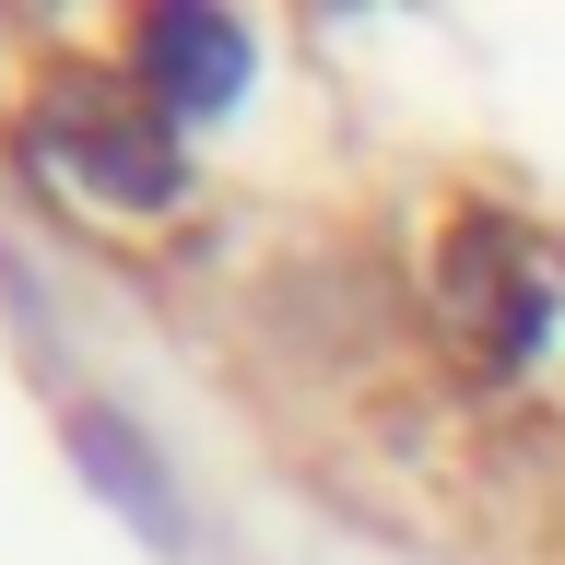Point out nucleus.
<instances>
[{"label": "nucleus", "mask_w": 565, "mask_h": 565, "mask_svg": "<svg viewBox=\"0 0 565 565\" xmlns=\"http://www.w3.org/2000/svg\"><path fill=\"white\" fill-rule=\"evenodd\" d=\"M35 189H60L71 212H177L189 201V130L141 95L130 71H47L12 118Z\"/></svg>", "instance_id": "f257e3e1"}, {"label": "nucleus", "mask_w": 565, "mask_h": 565, "mask_svg": "<svg viewBox=\"0 0 565 565\" xmlns=\"http://www.w3.org/2000/svg\"><path fill=\"white\" fill-rule=\"evenodd\" d=\"M247 71H259V35H247L236 12H212V0H166V12L130 24V83L166 106L177 130L224 118V106L247 95Z\"/></svg>", "instance_id": "f03ea898"}, {"label": "nucleus", "mask_w": 565, "mask_h": 565, "mask_svg": "<svg viewBox=\"0 0 565 565\" xmlns=\"http://www.w3.org/2000/svg\"><path fill=\"white\" fill-rule=\"evenodd\" d=\"M60 448H71V471H83V494H95L106 519H130L141 554H189L177 471H166V448H153L118 401H71V413H60Z\"/></svg>", "instance_id": "7ed1b4c3"}, {"label": "nucleus", "mask_w": 565, "mask_h": 565, "mask_svg": "<svg viewBox=\"0 0 565 565\" xmlns=\"http://www.w3.org/2000/svg\"><path fill=\"white\" fill-rule=\"evenodd\" d=\"M448 318L483 330L494 365H519V353L554 330V271L530 259L519 224H494V212H459L448 224Z\"/></svg>", "instance_id": "20e7f679"}]
</instances>
